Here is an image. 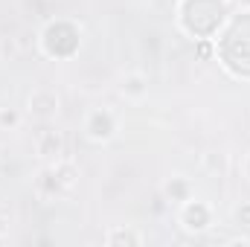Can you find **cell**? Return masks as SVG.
<instances>
[{
  "label": "cell",
  "instance_id": "obj_2",
  "mask_svg": "<svg viewBox=\"0 0 250 247\" xmlns=\"http://www.w3.org/2000/svg\"><path fill=\"white\" fill-rule=\"evenodd\" d=\"M181 224L187 230H207V224H209V206L201 204V201L187 198L184 201V209H181Z\"/></svg>",
  "mask_w": 250,
  "mask_h": 247
},
{
  "label": "cell",
  "instance_id": "obj_9",
  "mask_svg": "<svg viewBox=\"0 0 250 247\" xmlns=\"http://www.w3.org/2000/svg\"><path fill=\"white\" fill-rule=\"evenodd\" d=\"M245 172H248V178H250V154H248V160H245Z\"/></svg>",
  "mask_w": 250,
  "mask_h": 247
},
{
  "label": "cell",
  "instance_id": "obj_6",
  "mask_svg": "<svg viewBox=\"0 0 250 247\" xmlns=\"http://www.w3.org/2000/svg\"><path fill=\"white\" fill-rule=\"evenodd\" d=\"M105 242H108V245H117V242H134V245H140L143 239H140L137 233H123V230H120V233H111Z\"/></svg>",
  "mask_w": 250,
  "mask_h": 247
},
{
  "label": "cell",
  "instance_id": "obj_3",
  "mask_svg": "<svg viewBox=\"0 0 250 247\" xmlns=\"http://www.w3.org/2000/svg\"><path fill=\"white\" fill-rule=\"evenodd\" d=\"M29 114L38 120H50L59 114V96L53 90H35L29 96Z\"/></svg>",
  "mask_w": 250,
  "mask_h": 247
},
{
  "label": "cell",
  "instance_id": "obj_7",
  "mask_svg": "<svg viewBox=\"0 0 250 247\" xmlns=\"http://www.w3.org/2000/svg\"><path fill=\"white\" fill-rule=\"evenodd\" d=\"M21 123V117L15 114V111H0V125H9V128H18Z\"/></svg>",
  "mask_w": 250,
  "mask_h": 247
},
{
  "label": "cell",
  "instance_id": "obj_4",
  "mask_svg": "<svg viewBox=\"0 0 250 247\" xmlns=\"http://www.w3.org/2000/svg\"><path fill=\"white\" fill-rule=\"evenodd\" d=\"M38 154L41 157H62V137L59 134H53V131H44L41 137H38Z\"/></svg>",
  "mask_w": 250,
  "mask_h": 247
},
{
  "label": "cell",
  "instance_id": "obj_1",
  "mask_svg": "<svg viewBox=\"0 0 250 247\" xmlns=\"http://www.w3.org/2000/svg\"><path fill=\"white\" fill-rule=\"evenodd\" d=\"M84 131H87L90 140H96V143H108V140L117 134V117H114L108 108L90 111V114H87V123H84Z\"/></svg>",
  "mask_w": 250,
  "mask_h": 247
},
{
  "label": "cell",
  "instance_id": "obj_8",
  "mask_svg": "<svg viewBox=\"0 0 250 247\" xmlns=\"http://www.w3.org/2000/svg\"><path fill=\"white\" fill-rule=\"evenodd\" d=\"M6 230H9V227H6V218H3V215H0V236H3V233H6Z\"/></svg>",
  "mask_w": 250,
  "mask_h": 247
},
{
  "label": "cell",
  "instance_id": "obj_5",
  "mask_svg": "<svg viewBox=\"0 0 250 247\" xmlns=\"http://www.w3.org/2000/svg\"><path fill=\"white\" fill-rule=\"evenodd\" d=\"M123 93L125 96H143L146 93V79L143 76H128V79H123Z\"/></svg>",
  "mask_w": 250,
  "mask_h": 247
}]
</instances>
